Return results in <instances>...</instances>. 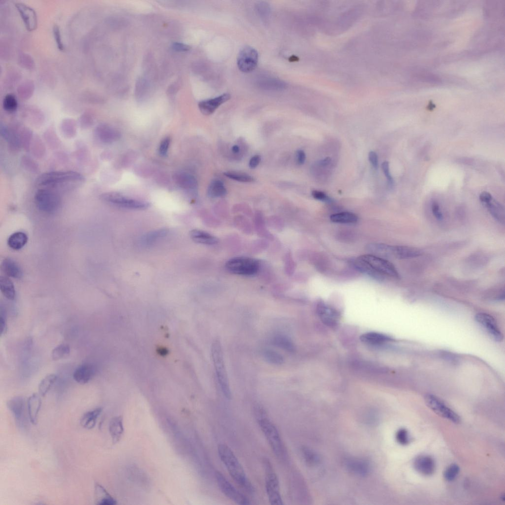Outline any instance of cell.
Masks as SVG:
<instances>
[{"label":"cell","mask_w":505,"mask_h":505,"mask_svg":"<svg viewBox=\"0 0 505 505\" xmlns=\"http://www.w3.org/2000/svg\"><path fill=\"white\" fill-rule=\"evenodd\" d=\"M220 459L225 465L231 477L246 491L254 493L255 489L248 479L241 464L232 450L225 444L218 446Z\"/></svg>","instance_id":"1"},{"label":"cell","mask_w":505,"mask_h":505,"mask_svg":"<svg viewBox=\"0 0 505 505\" xmlns=\"http://www.w3.org/2000/svg\"><path fill=\"white\" fill-rule=\"evenodd\" d=\"M211 351L216 374L220 388L226 397L228 399H231L232 392L226 369L222 346L219 341L216 340L213 343Z\"/></svg>","instance_id":"2"},{"label":"cell","mask_w":505,"mask_h":505,"mask_svg":"<svg viewBox=\"0 0 505 505\" xmlns=\"http://www.w3.org/2000/svg\"><path fill=\"white\" fill-rule=\"evenodd\" d=\"M262 431L275 456L281 460L286 458L287 452L276 426L267 417L258 420Z\"/></svg>","instance_id":"3"},{"label":"cell","mask_w":505,"mask_h":505,"mask_svg":"<svg viewBox=\"0 0 505 505\" xmlns=\"http://www.w3.org/2000/svg\"><path fill=\"white\" fill-rule=\"evenodd\" d=\"M84 180L83 176L77 172L54 171L41 175L37 183L40 186L53 187L66 183L82 182Z\"/></svg>","instance_id":"4"},{"label":"cell","mask_w":505,"mask_h":505,"mask_svg":"<svg viewBox=\"0 0 505 505\" xmlns=\"http://www.w3.org/2000/svg\"><path fill=\"white\" fill-rule=\"evenodd\" d=\"M266 472V488L271 505H283L279 482L271 462L267 458L263 460Z\"/></svg>","instance_id":"5"},{"label":"cell","mask_w":505,"mask_h":505,"mask_svg":"<svg viewBox=\"0 0 505 505\" xmlns=\"http://www.w3.org/2000/svg\"><path fill=\"white\" fill-rule=\"evenodd\" d=\"M227 270L230 272L239 275L252 276L259 271V262L254 258L239 257L229 260L226 264Z\"/></svg>","instance_id":"6"},{"label":"cell","mask_w":505,"mask_h":505,"mask_svg":"<svg viewBox=\"0 0 505 505\" xmlns=\"http://www.w3.org/2000/svg\"><path fill=\"white\" fill-rule=\"evenodd\" d=\"M35 201L36 206L41 211L54 213L60 207L61 200L59 195L48 189H40L36 193Z\"/></svg>","instance_id":"7"},{"label":"cell","mask_w":505,"mask_h":505,"mask_svg":"<svg viewBox=\"0 0 505 505\" xmlns=\"http://www.w3.org/2000/svg\"><path fill=\"white\" fill-rule=\"evenodd\" d=\"M101 198L107 203L127 209L145 210L150 206L148 202L132 199L117 193H105L101 195Z\"/></svg>","instance_id":"8"},{"label":"cell","mask_w":505,"mask_h":505,"mask_svg":"<svg viewBox=\"0 0 505 505\" xmlns=\"http://www.w3.org/2000/svg\"><path fill=\"white\" fill-rule=\"evenodd\" d=\"M424 400L426 405L433 411L442 417L455 424L461 422L460 416L448 407L436 396L430 394L425 395Z\"/></svg>","instance_id":"9"},{"label":"cell","mask_w":505,"mask_h":505,"mask_svg":"<svg viewBox=\"0 0 505 505\" xmlns=\"http://www.w3.org/2000/svg\"><path fill=\"white\" fill-rule=\"evenodd\" d=\"M259 60L257 51L253 48L246 46L239 52L237 58V66L243 73H248L256 68Z\"/></svg>","instance_id":"10"},{"label":"cell","mask_w":505,"mask_h":505,"mask_svg":"<svg viewBox=\"0 0 505 505\" xmlns=\"http://www.w3.org/2000/svg\"><path fill=\"white\" fill-rule=\"evenodd\" d=\"M365 261L377 271L394 278H398L399 274L394 266L390 262L373 255H365L359 257Z\"/></svg>","instance_id":"11"},{"label":"cell","mask_w":505,"mask_h":505,"mask_svg":"<svg viewBox=\"0 0 505 505\" xmlns=\"http://www.w3.org/2000/svg\"><path fill=\"white\" fill-rule=\"evenodd\" d=\"M216 478L221 491L228 498L239 505L250 504L249 500L237 490L222 473L219 471L216 472Z\"/></svg>","instance_id":"12"},{"label":"cell","mask_w":505,"mask_h":505,"mask_svg":"<svg viewBox=\"0 0 505 505\" xmlns=\"http://www.w3.org/2000/svg\"><path fill=\"white\" fill-rule=\"evenodd\" d=\"M476 322L482 326L494 341L501 342L503 339L495 319L486 313H479L475 316Z\"/></svg>","instance_id":"13"},{"label":"cell","mask_w":505,"mask_h":505,"mask_svg":"<svg viewBox=\"0 0 505 505\" xmlns=\"http://www.w3.org/2000/svg\"><path fill=\"white\" fill-rule=\"evenodd\" d=\"M7 406L17 424L20 427L25 426L27 421L25 398L22 396L14 397L7 402Z\"/></svg>","instance_id":"14"},{"label":"cell","mask_w":505,"mask_h":505,"mask_svg":"<svg viewBox=\"0 0 505 505\" xmlns=\"http://www.w3.org/2000/svg\"><path fill=\"white\" fill-rule=\"evenodd\" d=\"M14 5L18 10L27 30L33 31L37 27L38 19L36 11L31 7L21 2Z\"/></svg>","instance_id":"15"},{"label":"cell","mask_w":505,"mask_h":505,"mask_svg":"<svg viewBox=\"0 0 505 505\" xmlns=\"http://www.w3.org/2000/svg\"><path fill=\"white\" fill-rule=\"evenodd\" d=\"M231 95L224 93L215 98L201 101L198 108L201 113L205 116L212 114L223 104L231 99Z\"/></svg>","instance_id":"16"},{"label":"cell","mask_w":505,"mask_h":505,"mask_svg":"<svg viewBox=\"0 0 505 505\" xmlns=\"http://www.w3.org/2000/svg\"><path fill=\"white\" fill-rule=\"evenodd\" d=\"M317 311L321 320L327 326L335 327L338 325L339 314L335 309L320 302L317 305Z\"/></svg>","instance_id":"17"},{"label":"cell","mask_w":505,"mask_h":505,"mask_svg":"<svg viewBox=\"0 0 505 505\" xmlns=\"http://www.w3.org/2000/svg\"><path fill=\"white\" fill-rule=\"evenodd\" d=\"M414 466L418 473L426 476L433 474L436 470L434 460L428 455H420L416 457L414 462Z\"/></svg>","instance_id":"18"},{"label":"cell","mask_w":505,"mask_h":505,"mask_svg":"<svg viewBox=\"0 0 505 505\" xmlns=\"http://www.w3.org/2000/svg\"><path fill=\"white\" fill-rule=\"evenodd\" d=\"M95 134L101 142L110 144L118 141L121 137V134L112 126L102 124L99 125L95 129Z\"/></svg>","instance_id":"19"},{"label":"cell","mask_w":505,"mask_h":505,"mask_svg":"<svg viewBox=\"0 0 505 505\" xmlns=\"http://www.w3.org/2000/svg\"><path fill=\"white\" fill-rule=\"evenodd\" d=\"M175 183L180 188L188 192H196L198 182L195 177L187 172H178L174 175Z\"/></svg>","instance_id":"20"},{"label":"cell","mask_w":505,"mask_h":505,"mask_svg":"<svg viewBox=\"0 0 505 505\" xmlns=\"http://www.w3.org/2000/svg\"><path fill=\"white\" fill-rule=\"evenodd\" d=\"M42 405V400L39 394L34 393L27 400V411L29 419L33 425L38 422V417Z\"/></svg>","instance_id":"21"},{"label":"cell","mask_w":505,"mask_h":505,"mask_svg":"<svg viewBox=\"0 0 505 505\" xmlns=\"http://www.w3.org/2000/svg\"><path fill=\"white\" fill-rule=\"evenodd\" d=\"M95 370V367L92 364H84L76 369L73 374V378L77 383L85 384L93 377Z\"/></svg>","instance_id":"22"},{"label":"cell","mask_w":505,"mask_h":505,"mask_svg":"<svg viewBox=\"0 0 505 505\" xmlns=\"http://www.w3.org/2000/svg\"><path fill=\"white\" fill-rule=\"evenodd\" d=\"M422 255L418 249L405 246H393V257L399 259H409L416 258Z\"/></svg>","instance_id":"23"},{"label":"cell","mask_w":505,"mask_h":505,"mask_svg":"<svg viewBox=\"0 0 505 505\" xmlns=\"http://www.w3.org/2000/svg\"><path fill=\"white\" fill-rule=\"evenodd\" d=\"M352 264L358 271L370 276L373 279L378 281H382L384 279L385 275L377 271L368 263L359 258L354 260L352 261Z\"/></svg>","instance_id":"24"},{"label":"cell","mask_w":505,"mask_h":505,"mask_svg":"<svg viewBox=\"0 0 505 505\" xmlns=\"http://www.w3.org/2000/svg\"><path fill=\"white\" fill-rule=\"evenodd\" d=\"M190 236L197 243L205 245H215L218 243V238L211 234L199 230H194L190 232Z\"/></svg>","instance_id":"25"},{"label":"cell","mask_w":505,"mask_h":505,"mask_svg":"<svg viewBox=\"0 0 505 505\" xmlns=\"http://www.w3.org/2000/svg\"><path fill=\"white\" fill-rule=\"evenodd\" d=\"M94 493L97 505H114L117 504L116 501L99 484H95Z\"/></svg>","instance_id":"26"},{"label":"cell","mask_w":505,"mask_h":505,"mask_svg":"<svg viewBox=\"0 0 505 505\" xmlns=\"http://www.w3.org/2000/svg\"><path fill=\"white\" fill-rule=\"evenodd\" d=\"M2 268L4 273L8 276L20 279L23 275V272L20 266L15 261L11 258H7L2 263Z\"/></svg>","instance_id":"27"},{"label":"cell","mask_w":505,"mask_h":505,"mask_svg":"<svg viewBox=\"0 0 505 505\" xmlns=\"http://www.w3.org/2000/svg\"><path fill=\"white\" fill-rule=\"evenodd\" d=\"M109 431L113 443L114 444L118 443L120 440L124 431L122 416H116L112 419L109 424Z\"/></svg>","instance_id":"28"},{"label":"cell","mask_w":505,"mask_h":505,"mask_svg":"<svg viewBox=\"0 0 505 505\" xmlns=\"http://www.w3.org/2000/svg\"><path fill=\"white\" fill-rule=\"evenodd\" d=\"M488 209L492 217L498 222L504 225L505 221V210L504 207L498 201L493 198L484 204Z\"/></svg>","instance_id":"29"},{"label":"cell","mask_w":505,"mask_h":505,"mask_svg":"<svg viewBox=\"0 0 505 505\" xmlns=\"http://www.w3.org/2000/svg\"><path fill=\"white\" fill-rule=\"evenodd\" d=\"M367 248L375 256L385 258L393 257V246L383 243H372L368 245Z\"/></svg>","instance_id":"30"},{"label":"cell","mask_w":505,"mask_h":505,"mask_svg":"<svg viewBox=\"0 0 505 505\" xmlns=\"http://www.w3.org/2000/svg\"><path fill=\"white\" fill-rule=\"evenodd\" d=\"M365 343L371 345H380L392 341V339L385 335L377 333H368L360 338Z\"/></svg>","instance_id":"31"},{"label":"cell","mask_w":505,"mask_h":505,"mask_svg":"<svg viewBox=\"0 0 505 505\" xmlns=\"http://www.w3.org/2000/svg\"><path fill=\"white\" fill-rule=\"evenodd\" d=\"M169 233L168 230L162 229L150 232L142 237L141 244L144 246H149L154 244L159 239L166 236Z\"/></svg>","instance_id":"32"},{"label":"cell","mask_w":505,"mask_h":505,"mask_svg":"<svg viewBox=\"0 0 505 505\" xmlns=\"http://www.w3.org/2000/svg\"><path fill=\"white\" fill-rule=\"evenodd\" d=\"M102 412L101 408H97L86 413L81 418V425L88 429L93 428L96 425L97 418Z\"/></svg>","instance_id":"33"},{"label":"cell","mask_w":505,"mask_h":505,"mask_svg":"<svg viewBox=\"0 0 505 505\" xmlns=\"http://www.w3.org/2000/svg\"><path fill=\"white\" fill-rule=\"evenodd\" d=\"M227 194L224 183L220 180H214L209 186L207 195L211 198H223Z\"/></svg>","instance_id":"34"},{"label":"cell","mask_w":505,"mask_h":505,"mask_svg":"<svg viewBox=\"0 0 505 505\" xmlns=\"http://www.w3.org/2000/svg\"><path fill=\"white\" fill-rule=\"evenodd\" d=\"M0 289L3 295L7 299L14 300L16 297V290L13 282L6 277L0 278Z\"/></svg>","instance_id":"35"},{"label":"cell","mask_w":505,"mask_h":505,"mask_svg":"<svg viewBox=\"0 0 505 505\" xmlns=\"http://www.w3.org/2000/svg\"><path fill=\"white\" fill-rule=\"evenodd\" d=\"M331 220L340 224H355L358 221V216L351 212H342L331 216Z\"/></svg>","instance_id":"36"},{"label":"cell","mask_w":505,"mask_h":505,"mask_svg":"<svg viewBox=\"0 0 505 505\" xmlns=\"http://www.w3.org/2000/svg\"><path fill=\"white\" fill-rule=\"evenodd\" d=\"M28 241L27 235L23 232H17L12 234L8 240V244L14 250L22 248Z\"/></svg>","instance_id":"37"},{"label":"cell","mask_w":505,"mask_h":505,"mask_svg":"<svg viewBox=\"0 0 505 505\" xmlns=\"http://www.w3.org/2000/svg\"><path fill=\"white\" fill-rule=\"evenodd\" d=\"M272 343L275 346L287 352H292L295 349L294 344L291 340L284 335H277L275 336L272 339Z\"/></svg>","instance_id":"38"},{"label":"cell","mask_w":505,"mask_h":505,"mask_svg":"<svg viewBox=\"0 0 505 505\" xmlns=\"http://www.w3.org/2000/svg\"><path fill=\"white\" fill-rule=\"evenodd\" d=\"M1 133L2 137L9 142L12 148L15 149L19 148V140L14 131L5 126H1Z\"/></svg>","instance_id":"39"},{"label":"cell","mask_w":505,"mask_h":505,"mask_svg":"<svg viewBox=\"0 0 505 505\" xmlns=\"http://www.w3.org/2000/svg\"><path fill=\"white\" fill-rule=\"evenodd\" d=\"M57 379V376L56 375L51 374L42 380L39 386V392L41 396H46Z\"/></svg>","instance_id":"40"},{"label":"cell","mask_w":505,"mask_h":505,"mask_svg":"<svg viewBox=\"0 0 505 505\" xmlns=\"http://www.w3.org/2000/svg\"><path fill=\"white\" fill-rule=\"evenodd\" d=\"M263 356L266 360L272 364L280 365L284 363L283 356L275 351L266 349L263 352Z\"/></svg>","instance_id":"41"},{"label":"cell","mask_w":505,"mask_h":505,"mask_svg":"<svg viewBox=\"0 0 505 505\" xmlns=\"http://www.w3.org/2000/svg\"><path fill=\"white\" fill-rule=\"evenodd\" d=\"M3 105L4 110L9 113L15 112L18 107L17 99L12 93L7 94L5 96Z\"/></svg>","instance_id":"42"},{"label":"cell","mask_w":505,"mask_h":505,"mask_svg":"<svg viewBox=\"0 0 505 505\" xmlns=\"http://www.w3.org/2000/svg\"><path fill=\"white\" fill-rule=\"evenodd\" d=\"M70 353V347L67 344H61L57 346L52 351V358L58 361L67 357Z\"/></svg>","instance_id":"43"},{"label":"cell","mask_w":505,"mask_h":505,"mask_svg":"<svg viewBox=\"0 0 505 505\" xmlns=\"http://www.w3.org/2000/svg\"><path fill=\"white\" fill-rule=\"evenodd\" d=\"M260 84L261 87L268 90H281L285 87L283 83L273 79H265Z\"/></svg>","instance_id":"44"},{"label":"cell","mask_w":505,"mask_h":505,"mask_svg":"<svg viewBox=\"0 0 505 505\" xmlns=\"http://www.w3.org/2000/svg\"><path fill=\"white\" fill-rule=\"evenodd\" d=\"M224 175L229 178L240 182L250 183L254 181L253 178L246 174L227 172H225Z\"/></svg>","instance_id":"45"},{"label":"cell","mask_w":505,"mask_h":505,"mask_svg":"<svg viewBox=\"0 0 505 505\" xmlns=\"http://www.w3.org/2000/svg\"><path fill=\"white\" fill-rule=\"evenodd\" d=\"M460 472L459 466L455 464L450 465L444 472V478L448 482L454 481Z\"/></svg>","instance_id":"46"},{"label":"cell","mask_w":505,"mask_h":505,"mask_svg":"<svg viewBox=\"0 0 505 505\" xmlns=\"http://www.w3.org/2000/svg\"><path fill=\"white\" fill-rule=\"evenodd\" d=\"M256 10L263 19L266 20L269 18L271 10L268 4L264 2H259L256 4Z\"/></svg>","instance_id":"47"},{"label":"cell","mask_w":505,"mask_h":505,"mask_svg":"<svg viewBox=\"0 0 505 505\" xmlns=\"http://www.w3.org/2000/svg\"><path fill=\"white\" fill-rule=\"evenodd\" d=\"M53 33L58 49L61 51H64L65 47L62 42L60 29L58 25H54Z\"/></svg>","instance_id":"48"},{"label":"cell","mask_w":505,"mask_h":505,"mask_svg":"<svg viewBox=\"0 0 505 505\" xmlns=\"http://www.w3.org/2000/svg\"><path fill=\"white\" fill-rule=\"evenodd\" d=\"M0 326H1V335H4L7 332V312L4 307L1 306L0 310Z\"/></svg>","instance_id":"49"},{"label":"cell","mask_w":505,"mask_h":505,"mask_svg":"<svg viewBox=\"0 0 505 505\" xmlns=\"http://www.w3.org/2000/svg\"><path fill=\"white\" fill-rule=\"evenodd\" d=\"M397 439L399 443L403 445H407L410 442V438L408 431L404 429L400 430L397 435Z\"/></svg>","instance_id":"50"},{"label":"cell","mask_w":505,"mask_h":505,"mask_svg":"<svg viewBox=\"0 0 505 505\" xmlns=\"http://www.w3.org/2000/svg\"><path fill=\"white\" fill-rule=\"evenodd\" d=\"M170 138L169 137L164 138L160 143L159 148V153L162 157H165L167 155L170 144Z\"/></svg>","instance_id":"51"},{"label":"cell","mask_w":505,"mask_h":505,"mask_svg":"<svg viewBox=\"0 0 505 505\" xmlns=\"http://www.w3.org/2000/svg\"><path fill=\"white\" fill-rule=\"evenodd\" d=\"M312 196L315 199L323 202L332 203L333 201V199L326 194L321 191H313L312 192Z\"/></svg>","instance_id":"52"},{"label":"cell","mask_w":505,"mask_h":505,"mask_svg":"<svg viewBox=\"0 0 505 505\" xmlns=\"http://www.w3.org/2000/svg\"><path fill=\"white\" fill-rule=\"evenodd\" d=\"M381 167L383 173L387 179L389 186L390 187H392L394 185V181L390 173L389 162H383Z\"/></svg>","instance_id":"53"},{"label":"cell","mask_w":505,"mask_h":505,"mask_svg":"<svg viewBox=\"0 0 505 505\" xmlns=\"http://www.w3.org/2000/svg\"><path fill=\"white\" fill-rule=\"evenodd\" d=\"M432 212L435 216V218L439 221L443 219V215L440 210L439 205L436 202H434L432 205Z\"/></svg>","instance_id":"54"},{"label":"cell","mask_w":505,"mask_h":505,"mask_svg":"<svg viewBox=\"0 0 505 505\" xmlns=\"http://www.w3.org/2000/svg\"><path fill=\"white\" fill-rule=\"evenodd\" d=\"M369 160L372 166L376 169L379 167V158L375 152H370L369 154Z\"/></svg>","instance_id":"55"},{"label":"cell","mask_w":505,"mask_h":505,"mask_svg":"<svg viewBox=\"0 0 505 505\" xmlns=\"http://www.w3.org/2000/svg\"><path fill=\"white\" fill-rule=\"evenodd\" d=\"M261 159L260 156L256 155L252 157L249 164L250 168L254 169L256 168L261 162Z\"/></svg>","instance_id":"56"},{"label":"cell","mask_w":505,"mask_h":505,"mask_svg":"<svg viewBox=\"0 0 505 505\" xmlns=\"http://www.w3.org/2000/svg\"><path fill=\"white\" fill-rule=\"evenodd\" d=\"M173 49L178 52H186L190 49V47L186 45L181 43H175L173 45Z\"/></svg>","instance_id":"57"},{"label":"cell","mask_w":505,"mask_h":505,"mask_svg":"<svg viewBox=\"0 0 505 505\" xmlns=\"http://www.w3.org/2000/svg\"><path fill=\"white\" fill-rule=\"evenodd\" d=\"M493 199L492 196L488 193L484 192L480 196V199L484 204L487 203Z\"/></svg>","instance_id":"58"},{"label":"cell","mask_w":505,"mask_h":505,"mask_svg":"<svg viewBox=\"0 0 505 505\" xmlns=\"http://www.w3.org/2000/svg\"><path fill=\"white\" fill-rule=\"evenodd\" d=\"M297 159L299 164L302 165L305 163L306 156L304 151L300 150L297 152Z\"/></svg>","instance_id":"59"},{"label":"cell","mask_w":505,"mask_h":505,"mask_svg":"<svg viewBox=\"0 0 505 505\" xmlns=\"http://www.w3.org/2000/svg\"><path fill=\"white\" fill-rule=\"evenodd\" d=\"M331 159L330 158H327L324 160H321L318 162V165L320 166H326L330 164L331 162Z\"/></svg>","instance_id":"60"},{"label":"cell","mask_w":505,"mask_h":505,"mask_svg":"<svg viewBox=\"0 0 505 505\" xmlns=\"http://www.w3.org/2000/svg\"><path fill=\"white\" fill-rule=\"evenodd\" d=\"M232 151L234 153L237 154L240 151V148L238 146L234 145L232 148Z\"/></svg>","instance_id":"61"}]
</instances>
